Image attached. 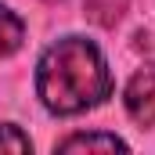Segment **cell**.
I'll return each mask as SVG.
<instances>
[{"instance_id": "7a4b0ae2", "label": "cell", "mask_w": 155, "mask_h": 155, "mask_svg": "<svg viewBox=\"0 0 155 155\" xmlns=\"http://www.w3.org/2000/svg\"><path fill=\"white\" fill-rule=\"evenodd\" d=\"M123 101L137 126H155V65H144L130 76Z\"/></svg>"}, {"instance_id": "6da1fadb", "label": "cell", "mask_w": 155, "mask_h": 155, "mask_svg": "<svg viewBox=\"0 0 155 155\" xmlns=\"http://www.w3.org/2000/svg\"><path fill=\"white\" fill-rule=\"evenodd\" d=\"M36 94L51 116H79L112 94V72L97 43L87 36H65L40 54Z\"/></svg>"}, {"instance_id": "5b68a950", "label": "cell", "mask_w": 155, "mask_h": 155, "mask_svg": "<svg viewBox=\"0 0 155 155\" xmlns=\"http://www.w3.org/2000/svg\"><path fill=\"white\" fill-rule=\"evenodd\" d=\"M0 152H33V141L15 123H0Z\"/></svg>"}, {"instance_id": "277c9868", "label": "cell", "mask_w": 155, "mask_h": 155, "mask_svg": "<svg viewBox=\"0 0 155 155\" xmlns=\"http://www.w3.org/2000/svg\"><path fill=\"white\" fill-rule=\"evenodd\" d=\"M22 40H25V22H22L11 7L0 4V58L15 54V51L22 47Z\"/></svg>"}, {"instance_id": "3957f363", "label": "cell", "mask_w": 155, "mask_h": 155, "mask_svg": "<svg viewBox=\"0 0 155 155\" xmlns=\"http://www.w3.org/2000/svg\"><path fill=\"white\" fill-rule=\"evenodd\" d=\"M130 144L116 134H72L58 141V152H126Z\"/></svg>"}]
</instances>
